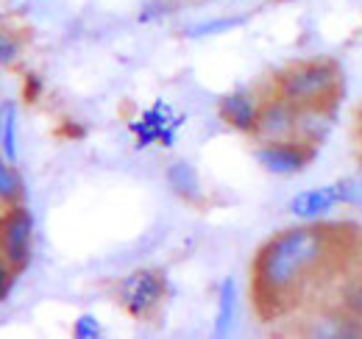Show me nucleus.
I'll return each instance as SVG.
<instances>
[{"label":"nucleus","mask_w":362,"mask_h":339,"mask_svg":"<svg viewBox=\"0 0 362 339\" xmlns=\"http://www.w3.org/2000/svg\"><path fill=\"white\" fill-rule=\"evenodd\" d=\"M362 254V228L351 222H298L268 237L251 258V300L273 323L313 306Z\"/></svg>","instance_id":"f257e3e1"},{"label":"nucleus","mask_w":362,"mask_h":339,"mask_svg":"<svg viewBox=\"0 0 362 339\" xmlns=\"http://www.w3.org/2000/svg\"><path fill=\"white\" fill-rule=\"evenodd\" d=\"M268 92L290 100L296 109L337 112L346 95V73L334 56L296 59L273 73Z\"/></svg>","instance_id":"f03ea898"},{"label":"nucleus","mask_w":362,"mask_h":339,"mask_svg":"<svg viewBox=\"0 0 362 339\" xmlns=\"http://www.w3.org/2000/svg\"><path fill=\"white\" fill-rule=\"evenodd\" d=\"M168 295H170V281L156 267L132 270L129 275H123L115 284V300H117V306L132 320H139V323L153 320L162 311Z\"/></svg>","instance_id":"7ed1b4c3"},{"label":"nucleus","mask_w":362,"mask_h":339,"mask_svg":"<svg viewBox=\"0 0 362 339\" xmlns=\"http://www.w3.org/2000/svg\"><path fill=\"white\" fill-rule=\"evenodd\" d=\"M187 123V114L179 112L173 103L165 97H156L151 106L139 112V117L129 120V133L134 139V150H148V148H162L170 150L179 142V131Z\"/></svg>","instance_id":"20e7f679"},{"label":"nucleus","mask_w":362,"mask_h":339,"mask_svg":"<svg viewBox=\"0 0 362 339\" xmlns=\"http://www.w3.org/2000/svg\"><path fill=\"white\" fill-rule=\"evenodd\" d=\"M317 153H320V148L313 142H307L301 136H287V139L259 142L254 150V159L273 178H296L304 170L313 167Z\"/></svg>","instance_id":"39448f33"},{"label":"nucleus","mask_w":362,"mask_h":339,"mask_svg":"<svg viewBox=\"0 0 362 339\" xmlns=\"http://www.w3.org/2000/svg\"><path fill=\"white\" fill-rule=\"evenodd\" d=\"M34 228H37V220L31 209L23 203H11L0 212V254L6 256V261L17 273H23L31 264Z\"/></svg>","instance_id":"423d86ee"},{"label":"nucleus","mask_w":362,"mask_h":339,"mask_svg":"<svg viewBox=\"0 0 362 339\" xmlns=\"http://www.w3.org/2000/svg\"><path fill=\"white\" fill-rule=\"evenodd\" d=\"M298 334L315 339H360L362 320L349 314L332 300H323L317 306H307V314L301 317Z\"/></svg>","instance_id":"0eeeda50"},{"label":"nucleus","mask_w":362,"mask_h":339,"mask_svg":"<svg viewBox=\"0 0 362 339\" xmlns=\"http://www.w3.org/2000/svg\"><path fill=\"white\" fill-rule=\"evenodd\" d=\"M262 103H265V92L240 86V89L226 92L218 100V117L231 131H237L243 136H254L257 133V123H259V114H262Z\"/></svg>","instance_id":"6e6552de"},{"label":"nucleus","mask_w":362,"mask_h":339,"mask_svg":"<svg viewBox=\"0 0 362 339\" xmlns=\"http://www.w3.org/2000/svg\"><path fill=\"white\" fill-rule=\"evenodd\" d=\"M340 206H343L340 192H337V184L332 181V184H323V186H310V189L296 192L287 203V212L298 222H317V220L332 217Z\"/></svg>","instance_id":"1a4fd4ad"},{"label":"nucleus","mask_w":362,"mask_h":339,"mask_svg":"<svg viewBox=\"0 0 362 339\" xmlns=\"http://www.w3.org/2000/svg\"><path fill=\"white\" fill-rule=\"evenodd\" d=\"M296 128H298V109L290 100L265 89V103H262V114H259L254 139L259 142L287 139V136H296Z\"/></svg>","instance_id":"9d476101"},{"label":"nucleus","mask_w":362,"mask_h":339,"mask_svg":"<svg viewBox=\"0 0 362 339\" xmlns=\"http://www.w3.org/2000/svg\"><path fill=\"white\" fill-rule=\"evenodd\" d=\"M165 184H168V189H170L179 201L189 203V206H204L206 192H204L201 175H198V170H195L192 162H187V159H173V162L165 167Z\"/></svg>","instance_id":"9b49d317"},{"label":"nucleus","mask_w":362,"mask_h":339,"mask_svg":"<svg viewBox=\"0 0 362 339\" xmlns=\"http://www.w3.org/2000/svg\"><path fill=\"white\" fill-rule=\"evenodd\" d=\"M237 309H240V292H237V281L226 275L218 284L215 292V320H212V331L215 337H228L237 326Z\"/></svg>","instance_id":"f8f14e48"},{"label":"nucleus","mask_w":362,"mask_h":339,"mask_svg":"<svg viewBox=\"0 0 362 339\" xmlns=\"http://www.w3.org/2000/svg\"><path fill=\"white\" fill-rule=\"evenodd\" d=\"M337 120V112H329V109H298V128H296V136L313 142V145H323L334 128Z\"/></svg>","instance_id":"ddd939ff"},{"label":"nucleus","mask_w":362,"mask_h":339,"mask_svg":"<svg viewBox=\"0 0 362 339\" xmlns=\"http://www.w3.org/2000/svg\"><path fill=\"white\" fill-rule=\"evenodd\" d=\"M251 14H223V17H209V20H198V23H189L181 37L184 40H212V37H223V34H231L237 28H243L248 23Z\"/></svg>","instance_id":"4468645a"},{"label":"nucleus","mask_w":362,"mask_h":339,"mask_svg":"<svg viewBox=\"0 0 362 339\" xmlns=\"http://www.w3.org/2000/svg\"><path fill=\"white\" fill-rule=\"evenodd\" d=\"M23 198H25V181L20 170L0 153V203L11 206V203H23Z\"/></svg>","instance_id":"2eb2a0df"},{"label":"nucleus","mask_w":362,"mask_h":339,"mask_svg":"<svg viewBox=\"0 0 362 339\" xmlns=\"http://www.w3.org/2000/svg\"><path fill=\"white\" fill-rule=\"evenodd\" d=\"M17 106L14 103H3V114H0V153L8 162H17L20 156V139H17Z\"/></svg>","instance_id":"dca6fc26"},{"label":"nucleus","mask_w":362,"mask_h":339,"mask_svg":"<svg viewBox=\"0 0 362 339\" xmlns=\"http://www.w3.org/2000/svg\"><path fill=\"white\" fill-rule=\"evenodd\" d=\"M176 11H179V0H142V6L136 8V23L139 25H156Z\"/></svg>","instance_id":"f3484780"},{"label":"nucleus","mask_w":362,"mask_h":339,"mask_svg":"<svg viewBox=\"0 0 362 339\" xmlns=\"http://www.w3.org/2000/svg\"><path fill=\"white\" fill-rule=\"evenodd\" d=\"M334 184H337L343 209L362 212V184H360V178H357V172H354V175H343V178H337Z\"/></svg>","instance_id":"a211bd4d"},{"label":"nucleus","mask_w":362,"mask_h":339,"mask_svg":"<svg viewBox=\"0 0 362 339\" xmlns=\"http://www.w3.org/2000/svg\"><path fill=\"white\" fill-rule=\"evenodd\" d=\"M23 59V40L14 31L0 28V67H14Z\"/></svg>","instance_id":"6ab92c4d"},{"label":"nucleus","mask_w":362,"mask_h":339,"mask_svg":"<svg viewBox=\"0 0 362 339\" xmlns=\"http://www.w3.org/2000/svg\"><path fill=\"white\" fill-rule=\"evenodd\" d=\"M103 334H106L103 323L95 314H90V311H84V314H78L73 320V337L76 339H100Z\"/></svg>","instance_id":"aec40b11"},{"label":"nucleus","mask_w":362,"mask_h":339,"mask_svg":"<svg viewBox=\"0 0 362 339\" xmlns=\"http://www.w3.org/2000/svg\"><path fill=\"white\" fill-rule=\"evenodd\" d=\"M42 92H45L42 76L40 73H25V78H23V100L25 103H37L42 97Z\"/></svg>","instance_id":"412c9836"},{"label":"nucleus","mask_w":362,"mask_h":339,"mask_svg":"<svg viewBox=\"0 0 362 339\" xmlns=\"http://www.w3.org/2000/svg\"><path fill=\"white\" fill-rule=\"evenodd\" d=\"M14 278H17V270L6 261V256L0 254V303L8 297L11 287H14Z\"/></svg>","instance_id":"4be33fe9"},{"label":"nucleus","mask_w":362,"mask_h":339,"mask_svg":"<svg viewBox=\"0 0 362 339\" xmlns=\"http://www.w3.org/2000/svg\"><path fill=\"white\" fill-rule=\"evenodd\" d=\"M354 145H357V153L362 156V106L354 114Z\"/></svg>","instance_id":"5701e85b"},{"label":"nucleus","mask_w":362,"mask_h":339,"mask_svg":"<svg viewBox=\"0 0 362 339\" xmlns=\"http://www.w3.org/2000/svg\"><path fill=\"white\" fill-rule=\"evenodd\" d=\"M357 178H360V184H362V156H360V170H357Z\"/></svg>","instance_id":"b1692460"},{"label":"nucleus","mask_w":362,"mask_h":339,"mask_svg":"<svg viewBox=\"0 0 362 339\" xmlns=\"http://www.w3.org/2000/svg\"><path fill=\"white\" fill-rule=\"evenodd\" d=\"M0 114H3V106H0Z\"/></svg>","instance_id":"393cba45"}]
</instances>
